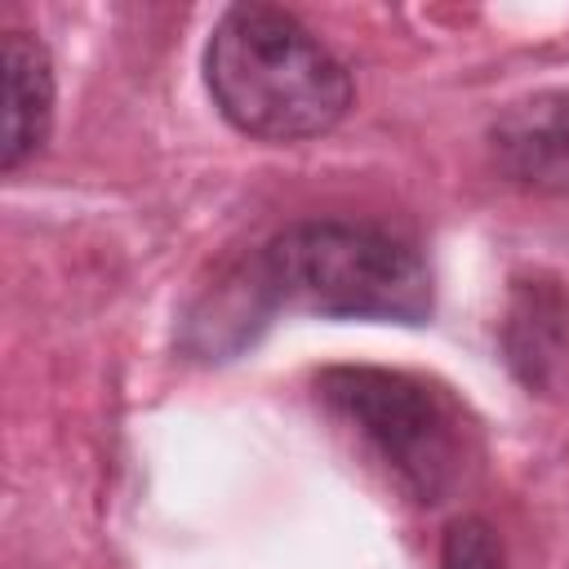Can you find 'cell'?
I'll use <instances>...</instances> for the list:
<instances>
[{"label": "cell", "instance_id": "obj_2", "mask_svg": "<svg viewBox=\"0 0 569 569\" xmlns=\"http://www.w3.org/2000/svg\"><path fill=\"white\" fill-rule=\"evenodd\" d=\"M204 80L218 111L249 138L298 142L333 129L351 107L347 67L276 4H236L204 49Z\"/></svg>", "mask_w": 569, "mask_h": 569}, {"label": "cell", "instance_id": "obj_3", "mask_svg": "<svg viewBox=\"0 0 569 569\" xmlns=\"http://www.w3.org/2000/svg\"><path fill=\"white\" fill-rule=\"evenodd\" d=\"M316 391L382 453L418 502H440L458 485L467 467V427L436 387L391 369L342 365L320 373Z\"/></svg>", "mask_w": 569, "mask_h": 569}, {"label": "cell", "instance_id": "obj_1", "mask_svg": "<svg viewBox=\"0 0 569 569\" xmlns=\"http://www.w3.org/2000/svg\"><path fill=\"white\" fill-rule=\"evenodd\" d=\"M244 284L262 320L280 307L396 325H422L431 316V271L422 253L382 222H293L249 258Z\"/></svg>", "mask_w": 569, "mask_h": 569}, {"label": "cell", "instance_id": "obj_6", "mask_svg": "<svg viewBox=\"0 0 569 569\" xmlns=\"http://www.w3.org/2000/svg\"><path fill=\"white\" fill-rule=\"evenodd\" d=\"M440 569H502V551L480 520H458L445 542V565Z\"/></svg>", "mask_w": 569, "mask_h": 569}, {"label": "cell", "instance_id": "obj_4", "mask_svg": "<svg viewBox=\"0 0 569 569\" xmlns=\"http://www.w3.org/2000/svg\"><path fill=\"white\" fill-rule=\"evenodd\" d=\"M489 151L516 187L569 196V89H542L511 102L489 129Z\"/></svg>", "mask_w": 569, "mask_h": 569}, {"label": "cell", "instance_id": "obj_5", "mask_svg": "<svg viewBox=\"0 0 569 569\" xmlns=\"http://www.w3.org/2000/svg\"><path fill=\"white\" fill-rule=\"evenodd\" d=\"M4 169H18L49 138L53 120V62L27 31H4Z\"/></svg>", "mask_w": 569, "mask_h": 569}]
</instances>
